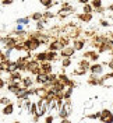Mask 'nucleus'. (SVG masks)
I'll return each mask as SVG.
<instances>
[{"label": "nucleus", "instance_id": "nucleus-3", "mask_svg": "<svg viewBox=\"0 0 113 123\" xmlns=\"http://www.w3.org/2000/svg\"><path fill=\"white\" fill-rule=\"evenodd\" d=\"M92 70H94V71H96V73H99V71H101V66H94V67H92Z\"/></svg>", "mask_w": 113, "mask_h": 123}, {"label": "nucleus", "instance_id": "nucleus-4", "mask_svg": "<svg viewBox=\"0 0 113 123\" xmlns=\"http://www.w3.org/2000/svg\"><path fill=\"white\" fill-rule=\"evenodd\" d=\"M38 81H42V83L46 81V76H39V77H38Z\"/></svg>", "mask_w": 113, "mask_h": 123}, {"label": "nucleus", "instance_id": "nucleus-2", "mask_svg": "<svg viewBox=\"0 0 113 123\" xmlns=\"http://www.w3.org/2000/svg\"><path fill=\"white\" fill-rule=\"evenodd\" d=\"M45 57H46L45 53H39V55H38V60H43Z\"/></svg>", "mask_w": 113, "mask_h": 123}, {"label": "nucleus", "instance_id": "nucleus-6", "mask_svg": "<svg viewBox=\"0 0 113 123\" xmlns=\"http://www.w3.org/2000/svg\"><path fill=\"white\" fill-rule=\"evenodd\" d=\"M27 21H28V20H27V18H24V20H20L18 23H21V24H25V23H27Z\"/></svg>", "mask_w": 113, "mask_h": 123}, {"label": "nucleus", "instance_id": "nucleus-5", "mask_svg": "<svg viewBox=\"0 0 113 123\" xmlns=\"http://www.w3.org/2000/svg\"><path fill=\"white\" fill-rule=\"evenodd\" d=\"M94 6H95V7H99V6H101V1H99V0H95V1H94Z\"/></svg>", "mask_w": 113, "mask_h": 123}, {"label": "nucleus", "instance_id": "nucleus-7", "mask_svg": "<svg viewBox=\"0 0 113 123\" xmlns=\"http://www.w3.org/2000/svg\"><path fill=\"white\" fill-rule=\"evenodd\" d=\"M0 102H3V104H7V102H8V99H7V98H3V99L0 101Z\"/></svg>", "mask_w": 113, "mask_h": 123}, {"label": "nucleus", "instance_id": "nucleus-1", "mask_svg": "<svg viewBox=\"0 0 113 123\" xmlns=\"http://www.w3.org/2000/svg\"><path fill=\"white\" fill-rule=\"evenodd\" d=\"M11 111H13V106H11V105H8V106L4 109V113H6V115H8V113H11Z\"/></svg>", "mask_w": 113, "mask_h": 123}]
</instances>
